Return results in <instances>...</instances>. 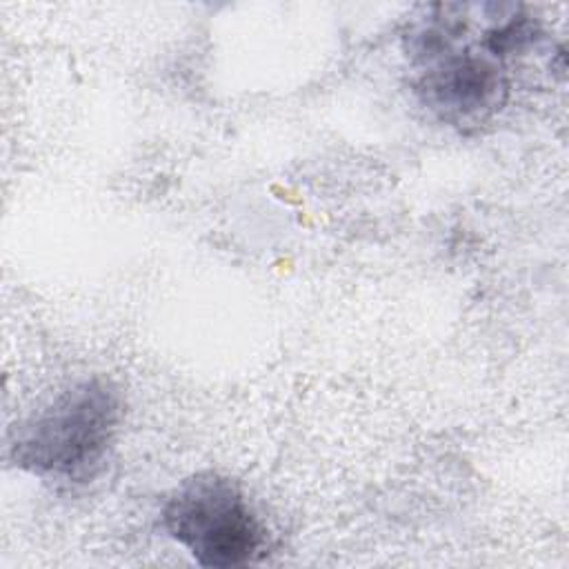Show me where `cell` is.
I'll use <instances>...</instances> for the list:
<instances>
[{
    "label": "cell",
    "instance_id": "2",
    "mask_svg": "<svg viewBox=\"0 0 569 569\" xmlns=\"http://www.w3.org/2000/svg\"><path fill=\"white\" fill-rule=\"evenodd\" d=\"M122 422V396L107 378H87L16 425L9 460L42 480L87 482L102 467Z\"/></svg>",
    "mask_w": 569,
    "mask_h": 569
},
{
    "label": "cell",
    "instance_id": "3",
    "mask_svg": "<svg viewBox=\"0 0 569 569\" xmlns=\"http://www.w3.org/2000/svg\"><path fill=\"white\" fill-rule=\"evenodd\" d=\"M162 527L202 567H242L264 547V529L244 491L213 471L196 473L169 493Z\"/></svg>",
    "mask_w": 569,
    "mask_h": 569
},
{
    "label": "cell",
    "instance_id": "1",
    "mask_svg": "<svg viewBox=\"0 0 569 569\" xmlns=\"http://www.w3.org/2000/svg\"><path fill=\"white\" fill-rule=\"evenodd\" d=\"M467 4H433L409 31V60L416 93L438 118L451 124H480L509 96L505 60L478 31L469 42Z\"/></svg>",
    "mask_w": 569,
    "mask_h": 569
}]
</instances>
